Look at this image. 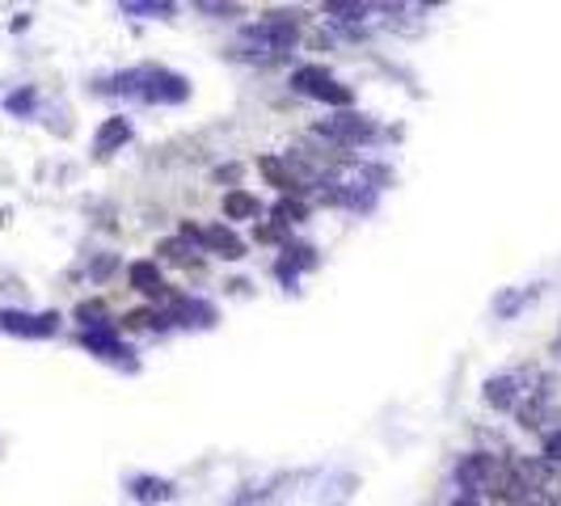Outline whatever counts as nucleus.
<instances>
[{"label":"nucleus","instance_id":"14","mask_svg":"<svg viewBox=\"0 0 561 506\" xmlns=\"http://www.w3.org/2000/svg\"><path fill=\"white\" fill-rule=\"evenodd\" d=\"M198 9H203V13H241L237 4H198Z\"/></svg>","mask_w":561,"mask_h":506},{"label":"nucleus","instance_id":"4","mask_svg":"<svg viewBox=\"0 0 561 506\" xmlns=\"http://www.w3.org/2000/svg\"><path fill=\"white\" fill-rule=\"evenodd\" d=\"M481 396H485V405L515 414V410H519V380H515V371H511V376H490Z\"/></svg>","mask_w":561,"mask_h":506},{"label":"nucleus","instance_id":"5","mask_svg":"<svg viewBox=\"0 0 561 506\" xmlns=\"http://www.w3.org/2000/svg\"><path fill=\"white\" fill-rule=\"evenodd\" d=\"M186 237H195L198 245H207V250H216L220 257H241V241L228 232V228H220V225H207V228H186Z\"/></svg>","mask_w":561,"mask_h":506},{"label":"nucleus","instance_id":"6","mask_svg":"<svg viewBox=\"0 0 561 506\" xmlns=\"http://www.w3.org/2000/svg\"><path fill=\"white\" fill-rule=\"evenodd\" d=\"M127 279H131V287H136L140 296H148V300H161V296H165V279H161L157 262H131Z\"/></svg>","mask_w":561,"mask_h":506},{"label":"nucleus","instance_id":"9","mask_svg":"<svg viewBox=\"0 0 561 506\" xmlns=\"http://www.w3.org/2000/svg\"><path fill=\"white\" fill-rule=\"evenodd\" d=\"M225 216L228 220H257V198H253L250 191H228Z\"/></svg>","mask_w":561,"mask_h":506},{"label":"nucleus","instance_id":"15","mask_svg":"<svg viewBox=\"0 0 561 506\" xmlns=\"http://www.w3.org/2000/svg\"><path fill=\"white\" fill-rule=\"evenodd\" d=\"M451 506H481V503H478V498H456Z\"/></svg>","mask_w":561,"mask_h":506},{"label":"nucleus","instance_id":"12","mask_svg":"<svg viewBox=\"0 0 561 506\" xmlns=\"http://www.w3.org/2000/svg\"><path fill=\"white\" fill-rule=\"evenodd\" d=\"M275 220H279L283 228L300 225V220H305V203H291V198H283L279 207H275Z\"/></svg>","mask_w":561,"mask_h":506},{"label":"nucleus","instance_id":"3","mask_svg":"<svg viewBox=\"0 0 561 506\" xmlns=\"http://www.w3.org/2000/svg\"><path fill=\"white\" fill-rule=\"evenodd\" d=\"M317 136H325V140H334V143H359L371 136V123L367 118H359V114H337V118H325L321 127H317Z\"/></svg>","mask_w":561,"mask_h":506},{"label":"nucleus","instance_id":"1","mask_svg":"<svg viewBox=\"0 0 561 506\" xmlns=\"http://www.w3.org/2000/svg\"><path fill=\"white\" fill-rule=\"evenodd\" d=\"M456 485L465 490V498H494L503 506L511 490V456L494 451H473L456 464Z\"/></svg>","mask_w":561,"mask_h":506},{"label":"nucleus","instance_id":"2","mask_svg":"<svg viewBox=\"0 0 561 506\" xmlns=\"http://www.w3.org/2000/svg\"><path fill=\"white\" fill-rule=\"evenodd\" d=\"M296 43V13H266L262 22L241 30L237 38V56L241 59H275L291 51Z\"/></svg>","mask_w":561,"mask_h":506},{"label":"nucleus","instance_id":"16","mask_svg":"<svg viewBox=\"0 0 561 506\" xmlns=\"http://www.w3.org/2000/svg\"><path fill=\"white\" fill-rule=\"evenodd\" d=\"M533 506H558V503H549V498H536Z\"/></svg>","mask_w":561,"mask_h":506},{"label":"nucleus","instance_id":"11","mask_svg":"<svg viewBox=\"0 0 561 506\" xmlns=\"http://www.w3.org/2000/svg\"><path fill=\"white\" fill-rule=\"evenodd\" d=\"M127 140V123L123 118H111L106 127H102V136H98V152H111L114 143Z\"/></svg>","mask_w":561,"mask_h":506},{"label":"nucleus","instance_id":"8","mask_svg":"<svg viewBox=\"0 0 561 506\" xmlns=\"http://www.w3.org/2000/svg\"><path fill=\"white\" fill-rule=\"evenodd\" d=\"M157 253H161L165 262H173V266H198V253H195V245H191V237H169V241L157 245Z\"/></svg>","mask_w":561,"mask_h":506},{"label":"nucleus","instance_id":"7","mask_svg":"<svg viewBox=\"0 0 561 506\" xmlns=\"http://www.w3.org/2000/svg\"><path fill=\"white\" fill-rule=\"evenodd\" d=\"M257 169L266 173V182H271V186H279L283 195H287V191H305L300 173H296L291 165H283L279 157H262V161H257Z\"/></svg>","mask_w":561,"mask_h":506},{"label":"nucleus","instance_id":"10","mask_svg":"<svg viewBox=\"0 0 561 506\" xmlns=\"http://www.w3.org/2000/svg\"><path fill=\"white\" fill-rule=\"evenodd\" d=\"M136 498H140V503H165V498H173V485H169V481L140 478L136 481Z\"/></svg>","mask_w":561,"mask_h":506},{"label":"nucleus","instance_id":"13","mask_svg":"<svg viewBox=\"0 0 561 506\" xmlns=\"http://www.w3.org/2000/svg\"><path fill=\"white\" fill-rule=\"evenodd\" d=\"M545 460H549V464H561V426L545 435Z\"/></svg>","mask_w":561,"mask_h":506}]
</instances>
